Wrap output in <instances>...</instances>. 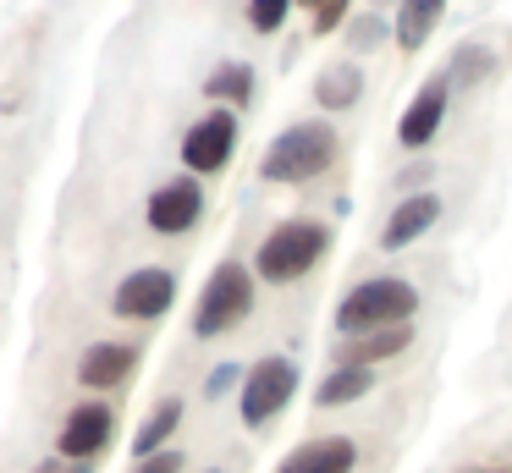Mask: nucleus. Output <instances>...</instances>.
<instances>
[{
  "label": "nucleus",
  "mask_w": 512,
  "mask_h": 473,
  "mask_svg": "<svg viewBox=\"0 0 512 473\" xmlns=\"http://www.w3.org/2000/svg\"><path fill=\"white\" fill-rule=\"evenodd\" d=\"M204 94L215 99H232V105H248V94H254V72H248L243 61L221 66V72H210V83H204Z\"/></svg>",
  "instance_id": "19"
},
{
  "label": "nucleus",
  "mask_w": 512,
  "mask_h": 473,
  "mask_svg": "<svg viewBox=\"0 0 512 473\" xmlns=\"http://www.w3.org/2000/svg\"><path fill=\"white\" fill-rule=\"evenodd\" d=\"M342 17H347V0H320V6H314V33H336Z\"/></svg>",
  "instance_id": "21"
},
{
  "label": "nucleus",
  "mask_w": 512,
  "mask_h": 473,
  "mask_svg": "<svg viewBox=\"0 0 512 473\" xmlns=\"http://www.w3.org/2000/svg\"><path fill=\"white\" fill-rule=\"evenodd\" d=\"M171 297H177V275L149 264V270H133L116 286V314L122 319H160L171 308Z\"/></svg>",
  "instance_id": "8"
},
{
  "label": "nucleus",
  "mask_w": 512,
  "mask_h": 473,
  "mask_svg": "<svg viewBox=\"0 0 512 473\" xmlns=\"http://www.w3.org/2000/svg\"><path fill=\"white\" fill-rule=\"evenodd\" d=\"M325 248H331V231H325L320 220H287V226H276L259 242L254 270L265 275V281L287 286V281H298V275H309L314 264L325 259Z\"/></svg>",
  "instance_id": "3"
},
{
  "label": "nucleus",
  "mask_w": 512,
  "mask_h": 473,
  "mask_svg": "<svg viewBox=\"0 0 512 473\" xmlns=\"http://www.w3.org/2000/svg\"><path fill=\"white\" fill-rule=\"evenodd\" d=\"M133 473H182V451H155V457H144Z\"/></svg>",
  "instance_id": "23"
},
{
  "label": "nucleus",
  "mask_w": 512,
  "mask_h": 473,
  "mask_svg": "<svg viewBox=\"0 0 512 473\" xmlns=\"http://www.w3.org/2000/svg\"><path fill=\"white\" fill-rule=\"evenodd\" d=\"M210 473H221V468H210Z\"/></svg>",
  "instance_id": "26"
},
{
  "label": "nucleus",
  "mask_w": 512,
  "mask_h": 473,
  "mask_svg": "<svg viewBox=\"0 0 512 473\" xmlns=\"http://www.w3.org/2000/svg\"><path fill=\"white\" fill-rule=\"evenodd\" d=\"M413 308H419V292L402 275H375V281H358L336 303V330L342 336H369V330H386V325H408Z\"/></svg>",
  "instance_id": "1"
},
{
  "label": "nucleus",
  "mask_w": 512,
  "mask_h": 473,
  "mask_svg": "<svg viewBox=\"0 0 512 473\" xmlns=\"http://www.w3.org/2000/svg\"><path fill=\"white\" fill-rule=\"evenodd\" d=\"M413 330L408 325H386V330H369V336H353L342 347V363H380V358H397V352H408Z\"/></svg>",
  "instance_id": "15"
},
{
  "label": "nucleus",
  "mask_w": 512,
  "mask_h": 473,
  "mask_svg": "<svg viewBox=\"0 0 512 473\" xmlns=\"http://www.w3.org/2000/svg\"><path fill=\"white\" fill-rule=\"evenodd\" d=\"M441 116H446V77H430V83L413 94V105L402 110V121H397L402 149H424V143L441 132Z\"/></svg>",
  "instance_id": "11"
},
{
  "label": "nucleus",
  "mask_w": 512,
  "mask_h": 473,
  "mask_svg": "<svg viewBox=\"0 0 512 473\" xmlns=\"http://www.w3.org/2000/svg\"><path fill=\"white\" fill-rule=\"evenodd\" d=\"M331 160H336V132L325 121H298L265 149L259 176L265 182H309V176L331 171Z\"/></svg>",
  "instance_id": "2"
},
{
  "label": "nucleus",
  "mask_w": 512,
  "mask_h": 473,
  "mask_svg": "<svg viewBox=\"0 0 512 473\" xmlns=\"http://www.w3.org/2000/svg\"><path fill=\"white\" fill-rule=\"evenodd\" d=\"M358 462V446L347 435H325V440H309V446H298L287 462H281V473H353Z\"/></svg>",
  "instance_id": "13"
},
{
  "label": "nucleus",
  "mask_w": 512,
  "mask_h": 473,
  "mask_svg": "<svg viewBox=\"0 0 512 473\" xmlns=\"http://www.w3.org/2000/svg\"><path fill=\"white\" fill-rule=\"evenodd\" d=\"M298 6H320V0H298Z\"/></svg>",
  "instance_id": "25"
},
{
  "label": "nucleus",
  "mask_w": 512,
  "mask_h": 473,
  "mask_svg": "<svg viewBox=\"0 0 512 473\" xmlns=\"http://www.w3.org/2000/svg\"><path fill=\"white\" fill-rule=\"evenodd\" d=\"M177 424H182V402L177 396H166V402L155 407V413L138 424V435H133V451H138V462L144 457H155V451H166V440L177 435Z\"/></svg>",
  "instance_id": "18"
},
{
  "label": "nucleus",
  "mask_w": 512,
  "mask_h": 473,
  "mask_svg": "<svg viewBox=\"0 0 512 473\" xmlns=\"http://www.w3.org/2000/svg\"><path fill=\"white\" fill-rule=\"evenodd\" d=\"M369 391H375V369H364V363H336V369L320 380L314 402L320 407H347V402H358V396H369Z\"/></svg>",
  "instance_id": "14"
},
{
  "label": "nucleus",
  "mask_w": 512,
  "mask_h": 473,
  "mask_svg": "<svg viewBox=\"0 0 512 473\" xmlns=\"http://www.w3.org/2000/svg\"><path fill=\"white\" fill-rule=\"evenodd\" d=\"M292 391H298V369H292L287 358H259L254 369L243 374L237 413H243L248 429H259V424H270V418H276L281 407L292 402Z\"/></svg>",
  "instance_id": "5"
},
{
  "label": "nucleus",
  "mask_w": 512,
  "mask_h": 473,
  "mask_svg": "<svg viewBox=\"0 0 512 473\" xmlns=\"http://www.w3.org/2000/svg\"><path fill=\"white\" fill-rule=\"evenodd\" d=\"M358 94H364V72H358L353 61L325 66L320 83H314V99H320L325 110H347V105H358Z\"/></svg>",
  "instance_id": "17"
},
{
  "label": "nucleus",
  "mask_w": 512,
  "mask_h": 473,
  "mask_svg": "<svg viewBox=\"0 0 512 473\" xmlns=\"http://www.w3.org/2000/svg\"><path fill=\"white\" fill-rule=\"evenodd\" d=\"M446 0H402L397 6V44L402 50H424V39L435 33Z\"/></svg>",
  "instance_id": "16"
},
{
  "label": "nucleus",
  "mask_w": 512,
  "mask_h": 473,
  "mask_svg": "<svg viewBox=\"0 0 512 473\" xmlns=\"http://www.w3.org/2000/svg\"><path fill=\"white\" fill-rule=\"evenodd\" d=\"M237 380H243V369H237V363H221V369H215L210 380H204V396H226Z\"/></svg>",
  "instance_id": "22"
},
{
  "label": "nucleus",
  "mask_w": 512,
  "mask_h": 473,
  "mask_svg": "<svg viewBox=\"0 0 512 473\" xmlns=\"http://www.w3.org/2000/svg\"><path fill=\"white\" fill-rule=\"evenodd\" d=\"M248 308H254V275H248V264H221L199 292L193 330H199V336H221V330H232Z\"/></svg>",
  "instance_id": "4"
},
{
  "label": "nucleus",
  "mask_w": 512,
  "mask_h": 473,
  "mask_svg": "<svg viewBox=\"0 0 512 473\" xmlns=\"http://www.w3.org/2000/svg\"><path fill=\"white\" fill-rule=\"evenodd\" d=\"M232 149H237V116L232 110H210V116L193 121L188 138H182V165L199 171V176H210V171H221V165L232 160Z\"/></svg>",
  "instance_id": "6"
},
{
  "label": "nucleus",
  "mask_w": 512,
  "mask_h": 473,
  "mask_svg": "<svg viewBox=\"0 0 512 473\" xmlns=\"http://www.w3.org/2000/svg\"><path fill=\"white\" fill-rule=\"evenodd\" d=\"M133 369H138L133 341H94V347L78 358V380L89 385V391H116Z\"/></svg>",
  "instance_id": "10"
},
{
  "label": "nucleus",
  "mask_w": 512,
  "mask_h": 473,
  "mask_svg": "<svg viewBox=\"0 0 512 473\" xmlns=\"http://www.w3.org/2000/svg\"><path fill=\"white\" fill-rule=\"evenodd\" d=\"M199 215H204V187L193 176H177V182L155 187V198H149V226L160 237H182Z\"/></svg>",
  "instance_id": "9"
},
{
  "label": "nucleus",
  "mask_w": 512,
  "mask_h": 473,
  "mask_svg": "<svg viewBox=\"0 0 512 473\" xmlns=\"http://www.w3.org/2000/svg\"><path fill=\"white\" fill-rule=\"evenodd\" d=\"M287 11H292V0H248V22L259 33H276L287 22Z\"/></svg>",
  "instance_id": "20"
},
{
  "label": "nucleus",
  "mask_w": 512,
  "mask_h": 473,
  "mask_svg": "<svg viewBox=\"0 0 512 473\" xmlns=\"http://www.w3.org/2000/svg\"><path fill=\"white\" fill-rule=\"evenodd\" d=\"M380 33H386V22H380V17H369V22H358V28H353V39H358V50H369V44H375V39H380Z\"/></svg>",
  "instance_id": "24"
},
{
  "label": "nucleus",
  "mask_w": 512,
  "mask_h": 473,
  "mask_svg": "<svg viewBox=\"0 0 512 473\" xmlns=\"http://www.w3.org/2000/svg\"><path fill=\"white\" fill-rule=\"evenodd\" d=\"M435 220H441V198H435V193H408L397 209H391L386 231H380V248H391V253L408 248V242H419Z\"/></svg>",
  "instance_id": "12"
},
{
  "label": "nucleus",
  "mask_w": 512,
  "mask_h": 473,
  "mask_svg": "<svg viewBox=\"0 0 512 473\" xmlns=\"http://www.w3.org/2000/svg\"><path fill=\"white\" fill-rule=\"evenodd\" d=\"M111 435H116V413L105 402H83V407H72L67 413V424H61V435H56V451L61 457H72V462H94L105 446H111Z\"/></svg>",
  "instance_id": "7"
}]
</instances>
